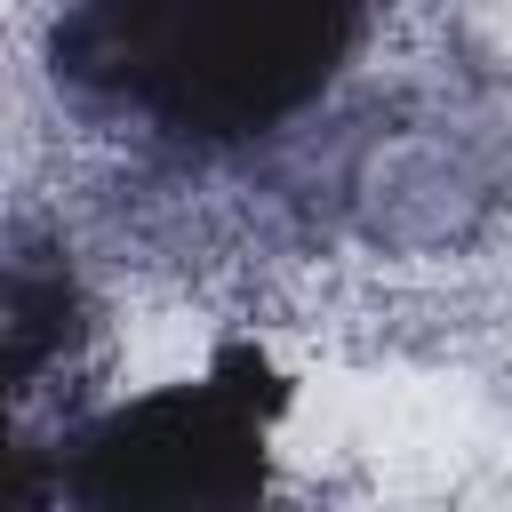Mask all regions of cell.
Segmentation results:
<instances>
[{
	"label": "cell",
	"instance_id": "obj_1",
	"mask_svg": "<svg viewBox=\"0 0 512 512\" xmlns=\"http://www.w3.org/2000/svg\"><path fill=\"white\" fill-rule=\"evenodd\" d=\"M384 0H72L48 64L88 104L184 152H232L296 120Z\"/></svg>",
	"mask_w": 512,
	"mask_h": 512
},
{
	"label": "cell",
	"instance_id": "obj_2",
	"mask_svg": "<svg viewBox=\"0 0 512 512\" xmlns=\"http://www.w3.org/2000/svg\"><path fill=\"white\" fill-rule=\"evenodd\" d=\"M272 408H280V384L264 376V360L232 352L216 376L144 392L104 424H88L56 488L80 504H240L264 488Z\"/></svg>",
	"mask_w": 512,
	"mask_h": 512
},
{
	"label": "cell",
	"instance_id": "obj_3",
	"mask_svg": "<svg viewBox=\"0 0 512 512\" xmlns=\"http://www.w3.org/2000/svg\"><path fill=\"white\" fill-rule=\"evenodd\" d=\"M64 336H72V280L56 264H8L0 272V488H16L8 480V448H16L8 408L64 352Z\"/></svg>",
	"mask_w": 512,
	"mask_h": 512
}]
</instances>
